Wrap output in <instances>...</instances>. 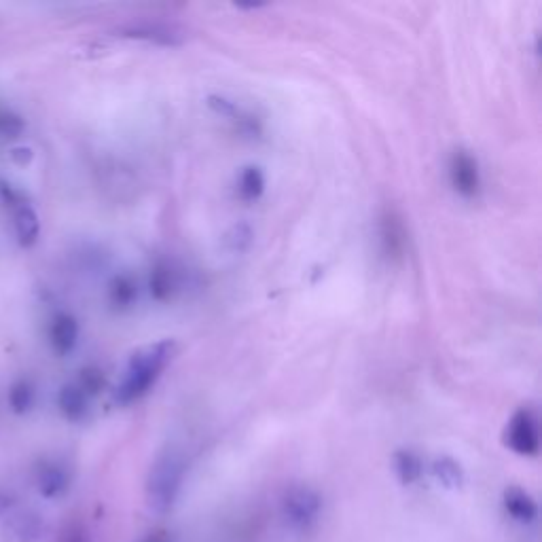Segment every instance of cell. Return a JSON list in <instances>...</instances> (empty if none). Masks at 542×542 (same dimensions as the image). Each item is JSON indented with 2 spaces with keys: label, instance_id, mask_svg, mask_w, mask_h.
Wrapping results in <instances>:
<instances>
[{
  "label": "cell",
  "instance_id": "obj_1",
  "mask_svg": "<svg viewBox=\"0 0 542 542\" xmlns=\"http://www.w3.org/2000/svg\"><path fill=\"white\" fill-rule=\"evenodd\" d=\"M174 352L176 343L172 339H161L136 350L130 356L121 384L115 390V401L119 405H130L140 401L144 394H149L172 360Z\"/></svg>",
  "mask_w": 542,
  "mask_h": 542
},
{
  "label": "cell",
  "instance_id": "obj_2",
  "mask_svg": "<svg viewBox=\"0 0 542 542\" xmlns=\"http://www.w3.org/2000/svg\"><path fill=\"white\" fill-rule=\"evenodd\" d=\"M185 473V456L178 449L168 447L155 458L147 477V502L155 513H168L174 507Z\"/></svg>",
  "mask_w": 542,
  "mask_h": 542
},
{
  "label": "cell",
  "instance_id": "obj_3",
  "mask_svg": "<svg viewBox=\"0 0 542 542\" xmlns=\"http://www.w3.org/2000/svg\"><path fill=\"white\" fill-rule=\"evenodd\" d=\"M504 441L519 456L532 458L540 449V432H538V420L532 409H519L509 426L504 432Z\"/></svg>",
  "mask_w": 542,
  "mask_h": 542
},
{
  "label": "cell",
  "instance_id": "obj_4",
  "mask_svg": "<svg viewBox=\"0 0 542 542\" xmlns=\"http://www.w3.org/2000/svg\"><path fill=\"white\" fill-rule=\"evenodd\" d=\"M449 180L462 197H477L481 191V170L477 157L466 151L458 149L449 159Z\"/></svg>",
  "mask_w": 542,
  "mask_h": 542
},
{
  "label": "cell",
  "instance_id": "obj_5",
  "mask_svg": "<svg viewBox=\"0 0 542 542\" xmlns=\"http://www.w3.org/2000/svg\"><path fill=\"white\" fill-rule=\"evenodd\" d=\"M322 509L320 496L310 487H295L284 498V515L293 528L307 530L318 519Z\"/></svg>",
  "mask_w": 542,
  "mask_h": 542
},
{
  "label": "cell",
  "instance_id": "obj_6",
  "mask_svg": "<svg viewBox=\"0 0 542 542\" xmlns=\"http://www.w3.org/2000/svg\"><path fill=\"white\" fill-rule=\"evenodd\" d=\"M121 36L125 39H136L144 43H153L161 47H178L183 45L185 36L180 30H176L170 24L164 22H138V24H128L121 28Z\"/></svg>",
  "mask_w": 542,
  "mask_h": 542
},
{
  "label": "cell",
  "instance_id": "obj_7",
  "mask_svg": "<svg viewBox=\"0 0 542 542\" xmlns=\"http://www.w3.org/2000/svg\"><path fill=\"white\" fill-rule=\"evenodd\" d=\"M379 244L390 261H399L407 248V229L399 212L384 210L379 216Z\"/></svg>",
  "mask_w": 542,
  "mask_h": 542
},
{
  "label": "cell",
  "instance_id": "obj_8",
  "mask_svg": "<svg viewBox=\"0 0 542 542\" xmlns=\"http://www.w3.org/2000/svg\"><path fill=\"white\" fill-rule=\"evenodd\" d=\"M178 271L168 261H157L149 271V293L155 301L166 303L178 291Z\"/></svg>",
  "mask_w": 542,
  "mask_h": 542
},
{
  "label": "cell",
  "instance_id": "obj_9",
  "mask_svg": "<svg viewBox=\"0 0 542 542\" xmlns=\"http://www.w3.org/2000/svg\"><path fill=\"white\" fill-rule=\"evenodd\" d=\"M108 301L119 312L130 310L138 301V282L130 274H119L108 284Z\"/></svg>",
  "mask_w": 542,
  "mask_h": 542
},
{
  "label": "cell",
  "instance_id": "obj_10",
  "mask_svg": "<svg viewBox=\"0 0 542 542\" xmlns=\"http://www.w3.org/2000/svg\"><path fill=\"white\" fill-rule=\"evenodd\" d=\"M504 509L515 521L521 523H532L538 515V507L532 496L519 490V487H511V490L504 492Z\"/></svg>",
  "mask_w": 542,
  "mask_h": 542
},
{
  "label": "cell",
  "instance_id": "obj_11",
  "mask_svg": "<svg viewBox=\"0 0 542 542\" xmlns=\"http://www.w3.org/2000/svg\"><path fill=\"white\" fill-rule=\"evenodd\" d=\"M267 180L265 172L259 166H244L238 176V195L244 202H257L265 193Z\"/></svg>",
  "mask_w": 542,
  "mask_h": 542
},
{
  "label": "cell",
  "instance_id": "obj_12",
  "mask_svg": "<svg viewBox=\"0 0 542 542\" xmlns=\"http://www.w3.org/2000/svg\"><path fill=\"white\" fill-rule=\"evenodd\" d=\"M77 339H79L77 320L72 316H66V314L58 316L51 327V341H53V346H56V350L60 354L72 352V348L77 346Z\"/></svg>",
  "mask_w": 542,
  "mask_h": 542
},
{
  "label": "cell",
  "instance_id": "obj_13",
  "mask_svg": "<svg viewBox=\"0 0 542 542\" xmlns=\"http://www.w3.org/2000/svg\"><path fill=\"white\" fill-rule=\"evenodd\" d=\"M394 471L405 485H411L422 477L424 464L418 454H413L409 449H401L394 454Z\"/></svg>",
  "mask_w": 542,
  "mask_h": 542
},
{
  "label": "cell",
  "instance_id": "obj_14",
  "mask_svg": "<svg viewBox=\"0 0 542 542\" xmlns=\"http://www.w3.org/2000/svg\"><path fill=\"white\" fill-rule=\"evenodd\" d=\"M60 409L68 420H81L87 413V394L79 386H66L60 392Z\"/></svg>",
  "mask_w": 542,
  "mask_h": 542
},
{
  "label": "cell",
  "instance_id": "obj_15",
  "mask_svg": "<svg viewBox=\"0 0 542 542\" xmlns=\"http://www.w3.org/2000/svg\"><path fill=\"white\" fill-rule=\"evenodd\" d=\"M252 238H255V231H252L248 223L242 221L227 229V233L223 236V244L231 255H242V252H246L252 246Z\"/></svg>",
  "mask_w": 542,
  "mask_h": 542
},
{
  "label": "cell",
  "instance_id": "obj_16",
  "mask_svg": "<svg viewBox=\"0 0 542 542\" xmlns=\"http://www.w3.org/2000/svg\"><path fill=\"white\" fill-rule=\"evenodd\" d=\"M435 477L445 485V487H460L464 481L462 466L449 456H443L435 462Z\"/></svg>",
  "mask_w": 542,
  "mask_h": 542
},
{
  "label": "cell",
  "instance_id": "obj_17",
  "mask_svg": "<svg viewBox=\"0 0 542 542\" xmlns=\"http://www.w3.org/2000/svg\"><path fill=\"white\" fill-rule=\"evenodd\" d=\"M206 104H208V108H212V111H214L216 115H221V117H225V119H229V121H233V123H236V121L242 117L240 106H238L236 102H233V100L225 98V96L210 94V96L206 98Z\"/></svg>",
  "mask_w": 542,
  "mask_h": 542
},
{
  "label": "cell",
  "instance_id": "obj_18",
  "mask_svg": "<svg viewBox=\"0 0 542 542\" xmlns=\"http://www.w3.org/2000/svg\"><path fill=\"white\" fill-rule=\"evenodd\" d=\"M106 386V377L100 369H85L81 373V384L79 388L89 396V394H98Z\"/></svg>",
  "mask_w": 542,
  "mask_h": 542
},
{
  "label": "cell",
  "instance_id": "obj_19",
  "mask_svg": "<svg viewBox=\"0 0 542 542\" xmlns=\"http://www.w3.org/2000/svg\"><path fill=\"white\" fill-rule=\"evenodd\" d=\"M140 542H172V538L168 536V532L157 530V532H151L149 536H144Z\"/></svg>",
  "mask_w": 542,
  "mask_h": 542
},
{
  "label": "cell",
  "instance_id": "obj_20",
  "mask_svg": "<svg viewBox=\"0 0 542 542\" xmlns=\"http://www.w3.org/2000/svg\"><path fill=\"white\" fill-rule=\"evenodd\" d=\"M62 542H85V534H83V530L81 528H70L68 532H66V536H64V540Z\"/></svg>",
  "mask_w": 542,
  "mask_h": 542
}]
</instances>
